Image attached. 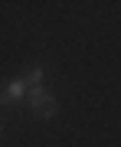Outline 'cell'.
<instances>
[{
    "label": "cell",
    "mask_w": 121,
    "mask_h": 147,
    "mask_svg": "<svg viewBox=\"0 0 121 147\" xmlns=\"http://www.w3.org/2000/svg\"><path fill=\"white\" fill-rule=\"evenodd\" d=\"M23 79H26V85H30V88H43V69H39V65H30Z\"/></svg>",
    "instance_id": "3957f363"
},
{
    "label": "cell",
    "mask_w": 121,
    "mask_h": 147,
    "mask_svg": "<svg viewBox=\"0 0 121 147\" xmlns=\"http://www.w3.org/2000/svg\"><path fill=\"white\" fill-rule=\"evenodd\" d=\"M30 111L36 118H53L56 115V98L43 88H30Z\"/></svg>",
    "instance_id": "6da1fadb"
},
{
    "label": "cell",
    "mask_w": 121,
    "mask_h": 147,
    "mask_svg": "<svg viewBox=\"0 0 121 147\" xmlns=\"http://www.w3.org/2000/svg\"><path fill=\"white\" fill-rule=\"evenodd\" d=\"M26 95H30V85H26L23 75H20V79H10L3 88H0V105H16V101L26 98Z\"/></svg>",
    "instance_id": "7a4b0ae2"
}]
</instances>
